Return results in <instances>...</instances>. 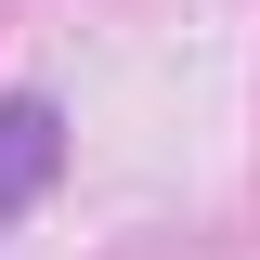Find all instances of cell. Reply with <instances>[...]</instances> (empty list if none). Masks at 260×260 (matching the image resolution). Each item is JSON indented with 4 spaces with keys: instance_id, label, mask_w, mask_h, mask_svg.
Wrapping results in <instances>:
<instances>
[{
    "instance_id": "6da1fadb",
    "label": "cell",
    "mask_w": 260,
    "mask_h": 260,
    "mask_svg": "<svg viewBox=\"0 0 260 260\" xmlns=\"http://www.w3.org/2000/svg\"><path fill=\"white\" fill-rule=\"evenodd\" d=\"M52 169H65V117H52V91H13V104H0V221L39 208Z\"/></svg>"
}]
</instances>
